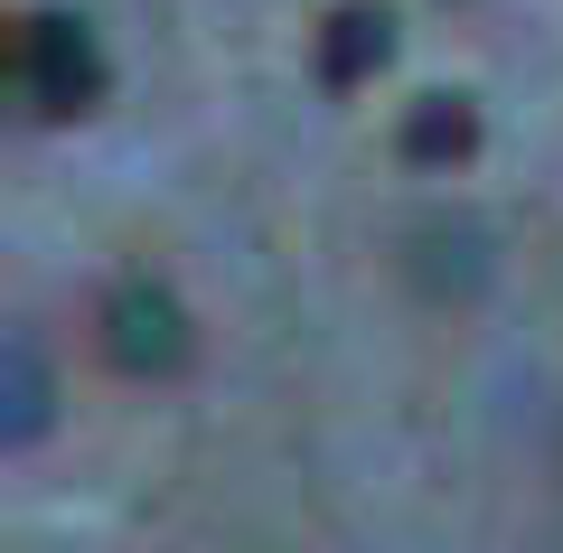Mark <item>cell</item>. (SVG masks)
I'll return each mask as SVG.
<instances>
[{"instance_id": "6da1fadb", "label": "cell", "mask_w": 563, "mask_h": 553, "mask_svg": "<svg viewBox=\"0 0 563 553\" xmlns=\"http://www.w3.org/2000/svg\"><path fill=\"white\" fill-rule=\"evenodd\" d=\"M10 85H20V103L38 122H76L103 103V85H113V66H103L95 29L76 20V10H29L20 38H10Z\"/></svg>"}, {"instance_id": "7a4b0ae2", "label": "cell", "mask_w": 563, "mask_h": 553, "mask_svg": "<svg viewBox=\"0 0 563 553\" xmlns=\"http://www.w3.org/2000/svg\"><path fill=\"white\" fill-rule=\"evenodd\" d=\"M103 356H113L122 376H179L188 347H198V329H188L179 291H169L161 273H122L113 291H103Z\"/></svg>"}, {"instance_id": "3957f363", "label": "cell", "mask_w": 563, "mask_h": 553, "mask_svg": "<svg viewBox=\"0 0 563 553\" xmlns=\"http://www.w3.org/2000/svg\"><path fill=\"white\" fill-rule=\"evenodd\" d=\"M385 57H395V20H385V0H339V10L320 20V85H329V95H357Z\"/></svg>"}, {"instance_id": "277c9868", "label": "cell", "mask_w": 563, "mask_h": 553, "mask_svg": "<svg viewBox=\"0 0 563 553\" xmlns=\"http://www.w3.org/2000/svg\"><path fill=\"white\" fill-rule=\"evenodd\" d=\"M395 151L413 159V169H461V159L479 151V103L470 95H422L413 113H404Z\"/></svg>"}, {"instance_id": "5b68a950", "label": "cell", "mask_w": 563, "mask_h": 553, "mask_svg": "<svg viewBox=\"0 0 563 553\" xmlns=\"http://www.w3.org/2000/svg\"><path fill=\"white\" fill-rule=\"evenodd\" d=\"M47 356H38V338H10V347H0V441H10V451H29V441L47 432Z\"/></svg>"}]
</instances>
